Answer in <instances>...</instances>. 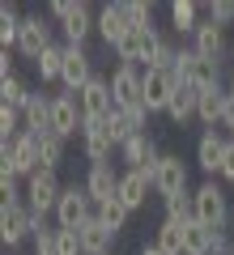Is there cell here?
Listing matches in <instances>:
<instances>
[{"label":"cell","mask_w":234,"mask_h":255,"mask_svg":"<svg viewBox=\"0 0 234 255\" xmlns=\"http://www.w3.org/2000/svg\"><path fill=\"white\" fill-rule=\"evenodd\" d=\"M192 204H196V221L209 230H226L230 226V196H226V187L217 179L200 183L196 191H192Z\"/></svg>","instance_id":"6da1fadb"},{"label":"cell","mask_w":234,"mask_h":255,"mask_svg":"<svg viewBox=\"0 0 234 255\" xmlns=\"http://www.w3.org/2000/svg\"><path fill=\"white\" fill-rule=\"evenodd\" d=\"M162 30L158 26H145V30H128L124 38H119L111 51L119 55V64H153V55H158V47H162Z\"/></svg>","instance_id":"7a4b0ae2"},{"label":"cell","mask_w":234,"mask_h":255,"mask_svg":"<svg viewBox=\"0 0 234 255\" xmlns=\"http://www.w3.org/2000/svg\"><path fill=\"white\" fill-rule=\"evenodd\" d=\"M60 191H64V187H60V174L43 166V170H34V174L26 179V209L34 213L38 221H43L47 213H55V204H60Z\"/></svg>","instance_id":"3957f363"},{"label":"cell","mask_w":234,"mask_h":255,"mask_svg":"<svg viewBox=\"0 0 234 255\" xmlns=\"http://www.w3.org/2000/svg\"><path fill=\"white\" fill-rule=\"evenodd\" d=\"M145 73H149V64H119L115 73H111V98H115L119 111H136L141 107Z\"/></svg>","instance_id":"277c9868"},{"label":"cell","mask_w":234,"mask_h":255,"mask_svg":"<svg viewBox=\"0 0 234 255\" xmlns=\"http://www.w3.org/2000/svg\"><path fill=\"white\" fill-rule=\"evenodd\" d=\"M38 226H43V221H38L21 200L17 204H0V243L4 247H17V243H26V238H34Z\"/></svg>","instance_id":"5b68a950"},{"label":"cell","mask_w":234,"mask_h":255,"mask_svg":"<svg viewBox=\"0 0 234 255\" xmlns=\"http://www.w3.org/2000/svg\"><path fill=\"white\" fill-rule=\"evenodd\" d=\"M90 226V191L85 187H64L55 204V230H85Z\"/></svg>","instance_id":"8992f818"},{"label":"cell","mask_w":234,"mask_h":255,"mask_svg":"<svg viewBox=\"0 0 234 255\" xmlns=\"http://www.w3.org/2000/svg\"><path fill=\"white\" fill-rule=\"evenodd\" d=\"M171 98H175V77L166 68H149L145 73V85H141V107L149 115H166L171 111Z\"/></svg>","instance_id":"52a82bcc"},{"label":"cell","mask_w":234,"mask_h":255,"mask_svg":"<svg viewBox=\"0 0 234 255\" xmlns=\"http://www.w3.org/2000/svg\"><path fill=\"white\" fill-rule=\"evenodd\" d=\"M94 77H98V73H94L90 51H85V47H68V43H64V77H60L64 94H81Z\"/></svg>","instance_id":"ba28073f"},{"label":"cell","mask_w":234,"mask_h":255,"mask_svg":"<svg viewBox=\"0 0 234 255\" xmlns=\"http://www.w3.org/2000/svg\"><path fill=\"white\" fill-rule=\"evenodd\" d=\"M77 98V107H81V119L90 124V119H111V111H115V98H111V77H94L90 85H85L81 94H72Z\"/></svg>","instance_id":"9c48e42d"},{"label":"cell","mask_w":234,"mask_h":255,"mask_svg":"<svg viewBox=\"0 0 234 255\" xmlns=\"http://www.w3.org/2000/svg\"><path fill=\"white\" fill-rule=\"evenodd\" d=\"M153 191H158L162 200L188 191V166H183L179 153H162V162H158V170H153Z\"/></svg>","instance_id":"30bf717a"},{"label":"cell","mask_w":234,"mask_h":255,"mask_svg":"<svg viewBox=\"0 0 234 255\" xmlns=\"http://www.w3.org/2000/svg\"><path fill=\"white\" fill-rule=\"evenodd\" d=\"M51 26H47L43 17H26L21 21V34H17V47L13 51L17 55H26V60H38L43 51H51Z\"/></svg>","instance_id":"8fae6325"},{"label":"cell","mask_w":234,"mask_h":255,"mask_svg":"<svg viewBox=\"0 0 234 255\" xmlns=\"http://www.w3.org/2000/svg\"><path fill=\"white\" fill-rule=\"evenodd\" d=\"M81 145H85V157H90V166L98 162H111V153H115V140H111V128L107 119H90V124L81 128Z\"/></svg>","instance_id":"7c38bea8"},{"label":"cell","mask_w":234,"mask_h":255,"mask_svg":"<svg viewBox=\"0 0 234 255\" xmlns=\"http://www.w3.org/2000/svg\"><path fill=\"white\" fill-rule=\"evenodd\" d=\"M85 119H81V107H77V98L72 94H51V132H60L64 140L72 136V132H81Z\"/></svg>","instance_id":"4fadbf2b"},{"label":"cell","mask_w":234,"mask_h":255,"mask_svg":"<svg viewBox=\"0 0 234 255\" xmlns=\"http://www.w3.org/2000/svg\"><path fill=\"white\" fill-rule=\"evenodd\" d=\"M60 30H64V43H68V47H85V38L98 30V17L90 13V4H81V0H77V4H72V13L60 21Z\"/></svg>","instance_id":"5bb4252c"},{"label":"cell","mask_w":234,"mask_h":255,"mask_svg":"<svg viewBox=\"0 0 234 255\" xmlns=\"http://www.w3.org/2000/svg\"><path fill=\"white\" fill-rule=\"evenodd\" d=\"M119 179H124V174L115 170V162H98V166H90V174H85V191H90L94 200H115L119 196Z\"/></svg>","instance_id":"9a60e30c"},{"label":"cell","mask_w":234,"mask_h":255,"mask_svg":"<svg viewBox=\"0 0 234 255\" xmlns=\"http://www.w3.org/2000/svg\"><path fill=\"white\" fill-rule=\"evenodd\" d=\"M226 107H230V85H213V90H200V107H196V119L213 132V124L222 128L226 119Z\"/></svg>","instance_id":"2e32d148"},{"label":"cell","mask_w":234,"mask_h":255,"mask_svg":"<svg viewBox=\"0 0 234 255\" xmlns=\"http://www.w3.org/2000/svg\"><path fill=\"white\" fill-rule=\"evenodd\" d=\"M145 191H153V179L145 170H124V179H119V204H124L128 213L145 209Z\"/></svg>","instance_id":"e0dca14e"},{"label":"cell","mask_w":234,"mask_h":255,"mask_svg":"<svg viewBox=\"0 0 234 255\" xmlns=\"http://www.w3.org/2000/svg\"><path fill=\"white\" fill-rule=\"evenodd\" d=\"M226 149H230V136L205 132V136L196 140V162H200V170H209V174L217 179V170H222V162H226Z\"/></svg>","instance_id":"ac0fdd59"},{"label":"cell","mask_w":234,"mask_h":255,"mask_svg":"<svg viewBox=\"0 0 234 255\" xmlns=\"http://www.w3.org/2000/svg\"><path fill=\"white\" fill-rule=\"evenodd\" d=\"M128 13H124V0H115V4H102V13H98V34H102V43L107 47H115L119 38L128 34Z\"/></svg>","instance_id":"d6986e66"},{"label":"cell","mask_w":234,"mask_h":255,"mask_svg":"<svg viewBox=\"0 0 234 255\" xmlns=\"http://www.w3.org/2000/svg\"><path fill=\"white\" fill-rule=\"evenodd\" d=\"M196 107H200V90H196V85H179V81H175V98H171V111H166L171 124L183 128L188 119H196Z\"/></svg>","instance_id":"ffe728a7"},{"label":"cell","mask_w":234,"mask_h":255,"mask_svg":"<svg viewBox=\"0 0 234 255\" xmlns=\"http://www.w3.org/2000/svg\"><path fill=\"white\" fill-rule=\"evenodd\" d=\"M192 47H196V55H209V60H222V51H226V34H222V26L205 17V21L196 26V34H192Z\"/></svg>","instance_id":"44dd1931"},{"label":"cell","mask_w":234,"mask_h":255,"mask_svg":"<svg viewBox=\"0 0 234 255\" xmlns=\"http://www.w3.org/2000/svg\"><path fill=\"white\" fill-rule=\"evenodd\" d=\"M21 119H26V132H51V98L30 90L26 107H21Z\"/></svg>","instance_id":"7402d4cb"},{"label":"cell","mask_w":234,"mask_h":255,"mask_svg":"<svg viewBox=\"0 0 234 255\" xmlns=\"http://www.w3.org/2000/svg\"><path fill=\"white\" fill-rule=\"evenodd\" d=\"M188 85H196V90H213V85H222V60L196 55V60H192V73H188Z\"/></svg>","instance_id":"603a6c76"},{"label":"cell","mask_w":234,"mask_h":255,"mask_svg":"<svg viewBox=\"0 0 234 255\" xmlns=\"http://www.w3.org/2000/svg\"><path fill=\"white\" fill-rule=\"evenodd\" d=\"M111 247H115V230H107V226H85L81 230V251L85 255H115Z\"/></svg>","instance_id":"cb8c5ba5"},{"label":"cell","mask_w":234,"mask_h":255,"mask_svg":"<svg viewBox=\"0 0 234 255\" xmlns=\"http://www.w3.org/2000/svg\"><path fill=\"white\" fill-rule=\"evenodd\" d=\"M200 9H205V4H196V0H175V4H171V21H175V30H179V34H196V26H200Z\"/></svg>","instance_id":"d4e9b609"},{"label":"cell","mask_w":234,"mask_h":255,"mask_svg":"<svg viewBox=\"0 0 234 255\" xmlns=\"http://www.w3.org/2000/svg\"><path fill=\"white\" fill-rule=\"evenodd\" d=\"M30 136L38 140V153H43V166H47V170H55V166L64 162V145H68V140H64L60 132H30Z\"/></svg>","instance_id":"484cf974"},{"label":"cell","mask_w":234,"mask_h":255,"mask_svg":"<svg viewBox=\"0 0 234 255\" xmlns=\"http://www.w3.org/2000/svg\"><path fill=\"white\" fill-rule=\"evenodd\" d=\"M21 13H17V4H9V0H4V4H0V43H4V51H13V47H17V34H21Z\"/></svg>","instance_id":"4316f807"},{"label":"cell","mask_w":234,"mask_h":255,"mask_svg":"<svg viewBox=\"0 0 234 255\" xmlns=\"http://www.w3.org/2000/svg\"><path fill=\"white\" fill-rule=\"evenodd\" d=\"M34 73L43 77V81H60V77H64V43H55L51 51L38 55V60H34Z\"/></svg>","instance_id":"83f0119b"},{"label":"cell","mask_w":234,"mask_h":255,"mask_svg":"<svg viewBox=\"0 0 234 255\" xmlns=\"http://www.w3.org/2000/svg\"><path fill=\"white\" fill-rule=\"evenodd\" d=\"M153 243L162 247L166 255H183V226H179V221H171V217H162V226H158Z\"/></svg>","instance_id":"f1b7e54d"},{"label":"cell","mask_w":234,"mask_h":255,"mask_svg":"<svg viewBox=\"0 0 234 255\" xmlns=\"http://www.w3.org/2000/svg\"><path fill=\"white\" fill-rule=\"evenodd\" d=\"M166 204V217L179 221V226H188V221H196V204H192V191H179V196H171Z\"/></svg>","instance_id":"f546056e"},{"label":"cell","mask_w":234,"mask_h":255,"mask_svg":"<svg viewBox=\"0 0 234 255\" xmlns=\"http://www.w3.org/2000/svg\"><path fill=\"white\" fill-rule=\"evenodd\" d=\"M26 98H30V90L21 85V77H4V81H0V107L21 111V107H26Z\"/></svg>","instance_id":"4dcf8cb0"},{"label":"cell","mask_w":234,"mask_h":255,"mask_svg":"<svg viewBox=\"0 0 234 255\" xmlns=\"http://www.w3.org/2000/svg\"><path fill=\"white\" fill-rule=\"evenodd\" d=\"M128 217H132V213H128L124 204H119V196H115V200H102V221H98V226H107V230L119 234V230L128 226Z\"/></svg>","instance_id":"1f68e13d"},{"label":"cell","mask_w":234,"mask_h":255,"mask_svg":"<svg viewBox=\"0 0 234 255\" xmlns=\"http://www.w3.org/2000/svg\"><path fill=\"white\" fill-rule=\"evenodd\" d=\"M34 255H60V230L38 226L34 230Z\"/></svg>","instance_id":"d6a6232c"},{"label":"cell","mask_w":234,"mask_h":255,"mask_svg":"<svg viewBox=\"0 0 234 255\" xmlns=\"http://www.w3.org/2000/svg\"><path fill=\"white\" fill-rule=\"evenodd\" d=\"M205 17L217 21V26L234 21V0H209V4H205Z\"/></svg>","instance_id":"836d02e7"},{"label":"cell","mask_w":234,"mask_h":255,"mask_svg":"<svg viewBox=\"0 0 234 255\" xmlns=\"http://www.w3.org/2000/svg\"><path fill=\"white\" fill-rule=\"evenodd\" d=\"M217 179H226L234 187V140H230V149H226V162H222V170H217Z\"/></svg>","instance_id":"e575fe53"},{"label":"cell","mask_w":234,"mask_h":255,"mask_svg":"<svg viewBox=\"0 0 234 255\" xmlns=\"http://www.w3.org/2000/svg\"><path fill=\"white\" fill-rule=\"evenodd\" d=\"M72 4H77V0H51L47 9H51V17H55V21H64V17L72 13Z\"/></svg>","instance_id":"d590c367"},{"label":"cell","mask_w":234,"mask_h":255,"mask_svg":"<svg viewBox=\"0 0 234 255\" xmlns=\"http://www.w3.org/2000/svg\"><path fill=\"white\" fill-rule=\"evenodd\" d=\"M136 255H166V251H162V247H158V243H145V247H141V251H136Z\"/></svg>","instance_id":"8d00e7d4"},{"label":"cell","mask_w":234,"mask_h":255,"mask_svg":"<svg viewBox=\"0 0 234 255\" xmlns=\"http://www.w3.org/2000/svg\"><path fill=\"white\" fill-rule=\"evenodd\" d=\"M230 98H234V77H230Z\"/></svg>","instance_id":"74e56055"},{"label":"cell","mask_w":234,"mask_h":255,"mask_svg":"<svg viewBox=\"0 0 234 255\" xmlns=\"http://www.w3.org/2000/svg\"><path fill=\"white\" fill-rule=\"evenodd\" d=\"M230 55H234V43H230Z\"/></svg>","instance_id":"f35d334b"},{"label":"cell","mask_w":234,"mask_h":255,"mask_svg":"<svg viewBox=\"0 0 234 255\" xmlns=\"http://www.w3.org/2000/svg\"><path fill=\"white\" fill-rule=\"evenodd\" d=\"M230 140H234V136H230Z\"/></svg>","instance_id":"ab89813d"},{"label":"cell","mask_w":234,"mask_h":255,"mask_svg":"<svg viewBox=\"0 0 234 255\" xmlns=\"http://www.w3.org/2000/svg\"><path fill=\"white\" fill-rule=\"evenodd\" d=\"M230 255H234V251H230Z\"/></svg>","instance_id":"60d3db41"}]
</instances>
